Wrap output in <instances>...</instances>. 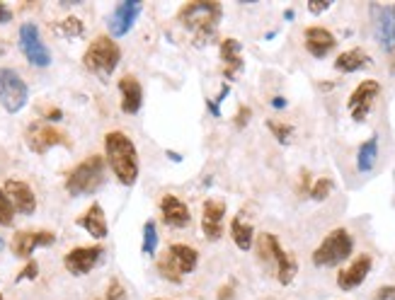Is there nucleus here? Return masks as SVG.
I'll list each match as a JSON object with an SVG mask.
<instances>
[{"mask_svg":"<svg viewBox=\"0 0 395 300\" xmlns=\"http://www.w3.org/2000/svg\"><path fill=\"white\" fill-rule=\"evenodd\" d=\"M29 100V88L18 71L13 68H0V107L8 114H18Z\"/></svg>","mask_w":395,"mask_h":300,"instance_id":"obj_8","label":"nucleus"},{"mask_svg":"<svg viewBox=\"0 0 395 300\" xmlns=\"http://www.w3.org/2000/svg\"><path fill=\"white\" fill-rule=\"evenodd\" d=\"M76 223L80 225V228L88 230L93 238H98V240L107 238V218H105V211H102L100 203H93V206H90Z\"/></svg>","mask_w":395,"mask_h":300,"instance_id":"obj_22","label":"nucleus"},{"mask_svg":"<svg viewBox=\"0 0 395 300\" xmlns=\"http://www.w3.org/2000/svg\"><path fill=\"white\" fill-rule=\"evenodd\" d=\"M13 221H15V208L8 196H5V191L0 189V225H13Z\"/></svg>","mask_w":395,"mask_h":300,"instance_id":"obj_29","label":"nucleus"},{"mask_svg":"<svg viewBox=\"0 0 395 300\" xmlns=\"http://www.w3.org/2000/svg\"><path fill=\"white\" fill-rule=\"evenodd\" d=\"M248 119H250V109H248V107H240V109H238L236 126H238V128H243L245 124H248Z\"/></svg>","mask_w":395,"mask_h":300,"instance_id":"obj_35","label":"nucleus"},{"mask_svg":"<svg viewBox=\"0 0 395 300\" xmlns=\"http://www.w3.org/2000/svg\"><path fill=\"white\" fill-rule=\"evenodd\" d=\"M267 128H269L272 133H274V138L279 143H289L291 141V133L293 128L289 124H279V121H267Z\"/></svg>","mask_w":395,"mask_h":300,"instance_id":"obj_30","label":"nucleus"},{"mask_svg":"<svg viewBox=\"0 0 395 300\" xmlns=\"http://www.w3.org/2000/svg\"><path fill=\"white\" fill-rule=\"evenodd\" d=\"M330 8V3H308V10L311 13H325Z\"/></svg>","mask_w":395,"mask_h":300,"instance_id":"obj_37","label":"nucleus"},{"mask_svg":"<svg viewBox=\"0 0 395 300\" xmlns=\"http://www.w3.org/2000/svg\"><path fill=\"white\" fill-rule=\"evenodd\" d=\"M0 250H3V238H0Z\"/></svg>","mask_w":395,"mask_h":300,"instance_id":"obj_40","label":"nucleus"},{"mask_svg":"<svg viewBox=\"0 0 395 300\" xmlns=\"http://www.w3.org/2000/svg\"><path fill=\"white\" fill-rule=\"evenodd\" d=\"M366 63H369V56H366L364 49H352V51L340 53L337 61H335V68H337L340 73H354V71H361Z\"/></svg>","mask_w":395,"mask_h":300,"instance_id":"obj_24","label":"nucleus"},{"mask_svg":"<svg viewBox=\"0 0 395 300\" xmlns=\"http://www.w3.org/2000/svg\"><path fill=\"white\" fill-rule=\"evenodd\" d=\"M53 243H56V235L51 230H20L13 238V254L27 259L36 247H49Z\"/></svg>","mask_w":395,"mask_h":300,"instance_id":"obj_12","label":"nucleus"},{"mask_svg":"<svg viewBox=\"0 0 395 300\" xmlns=\"http://www.w3.org/2000/svg\"><path fill=\"white\" fill-rule=\"evenodd\" d=\"M221 58L226 63V78H236V73L243 68V56H240V41L226 39L221 41Z\"/></svg>","mask_w":395,"mask_h":300,"instance_id":"obj_23","label":"nucleus"},{"mask_svg":"<svg viewBox=\"0 0 395 300\" xmlns=\"http://www.w3.org/2000/svg\"><path fill=\"white\" fill-rule=\"evenodd\" d=\"M13 20V13H10L8 8H5L3 3H0V25H5V22H10Z\"/></svg>","mask_w":395,"mask_h":300,"instance_id":"obj_36","label":"nucleus"},{"mask_svg":"<svg viewBox=\"0 0 395 300\" xmlns=\"http://www.w3.org/2000/svg\"><path fill=\"white\" fill-rule=\"evenodd\" d=\"M58 32H63L66 36H80L85 32V27L78 18H66L61 25H58Z\"/></svg>","mask_w":395,"mask_h":300,"instance_id":"obj_31","label":"nucleus"},{"mask_svg":"<svg viewBox=\"0 0 395 300\" xmlns=\"http://www.w3.org/2000/svg\"><path fill=\"white\" fill-rule=\"evenodd\" d=\"M100 257H102V247H100V245H93V247H76L63 257V264H66L68 274L85 276L95 269V264L100 261Z\"/></svg>","mask_w":395,"mask_h":300,"instance_id":"obj_13","label":"nucleus"},{"mask_svg":"<svg viewBox=\"0 0 395 300\" xmlns=\"http://www.w3.org/2000/svg\"><path fill=\"white\" fill-rule=\"evenodd\" d=\"M5 49H8V46H5V44H3V41H0V53H3Z\"/></svg>","mask_w":395,"mask_h":300,"instance_id":"obj_39","label":"nucleus"},{"mask_svg":"<svg viewBox=\"0 0 395 300\" xmlns=\"http://www.w3.org/2000/svg\"><path fill=\"white\" fill-rule=\"evenodd\" d=\"M199 264V252L189 245H173L168 254L158 261V274L173 283H180L182 276L192 274Z\"/></svg>","mask_w":395,"mask_h":300,"instance_id":"obj_6","label":"nucleus"},{"mask_svg":"<svg viewBox=\"0 0 395 300\" xmlns=\"http://www.w3.org/2000/svg\"><path fill=\"white\" fill-rule=\"evenodd\" d=\"M272 104H274L276 109H281V107H286V100L284 97H274V100H272Z\"/></svg>","mask_w":395,"mask_h":300,"instance_id":"obj_38","label":"nucleus"},{"mask_svg":"<svg viewBox=\"0 0 395 300\" xmlns=\"http://www.w3.org/2000/svg\"><path fill=\"white\" fill-rule=\"evenodd\" d=\"M160 216H163V221L168 225H173V228H187L192 223V213L187 208V203L180 201L173 194H165L160 199Z\"/></svg>","mask_w":395,"mask_h":300,"instance_id":"obj_18","label":"nucleus"},{"mask_svg":"<svg viewBox=\"0 0 395 300\" xmlns=\"http://www.w3.org/2000/svg\"><path fill=\"white\" fill-rule=\"evenodd\" d=\"M303 36H306V49L311 51V56H316V58L328 56V53L335 49V44H337V39L333 36V32L325 29V27H308Z\"/></svg>","mask_w":395,"mask_h":300,"instance_id":"obj_20","label":"nucleus"},{"mask_svg":"<svg viewBox=\"0 0 395 300\" xmlns=\"http://www.w3.org/2000/svg\"><path fill=\"white\" fill-rule=\"evenodd\" d=\"M257 250H260V259H262L265 264L276 266V281L284 283V286H289V283L293 281V276H296V271H298V264L291 254H286V252L281 250L279 240L269 233L260 235Z\"/></svg>","mask_w":395,"mask_h":300,"instance_id":"obj_5","label":"nucleus"},{"mask_svg":"<svg viewBox=\"0 0 395 300\" xmlns=\"http://www.w3.org/2000/svg\"><path fill=\"white\" fill-rule=\"evenodd\" d=\"M36 274H39V264H36V261H29V264H27L25 269L18 274V281H25V278H36Z\"/></svg>","mask_w":395,"mask_h":300,"instance_id":"obj_33","label":"nucleus"},{"mask_svg":"<svg viewBox=\"0 0 395 300\" xmlns=\"http://www.w3.org/2000/svg\"><path fill=\"white\" fill-rule=\"evenodd\" d=\"M373 300H395V286H383Z\"/></svg>","mask_w":395,"mask_h":300,"instance_id":"obj_34","label":"nucleus"},{"mask_svg":"<svg viewBox=\"0 0 395 300\" xmlns=\"http://www.w3.org/2000/svg\"><path fill=\"white\" fill-rule=\"evenodd\" d=\"M156 247H158V230H156V223L148 221L146 225H143V245H141V250H143V254H153Z\"/></svg>","mask_w":395,"mask_h":300,"instance_id":"obj_27","label":"nucleus"},{"mask_svg":"<svg viewBox=\"0 0 395 300\" xmlns=\"http://www.w3.org/2000/svg\"><path fill=\"white\" fill-rule=\"evenodd\" d=\"M376 160H378V138L371 136L366 143H361L359 153H356V170L359 172H371L376 168Z\"/></svg>","mask_w":395,"mask_h":300,"instance_id":"obj_25","label":"nucleus"},{"mask_svg":"<svg viewBox=\"0 0 395 300\" xmlns=\"http://www.w3.org/2000/svg\"><path fill=\"white\" fill-rule=\"evenodd\" d=\"M20 49H22L25 58L36 68H46L51 63V53L46 49V44L39 36V27L25 22L20 27Z\"/></svg>","mask_w":395,"mask_h":300,"instance_id":"obj_9","label":"nucleus"},{"mask_svg":"<svg viewBox=\"0 0 395 300\" xmlns=\"http://www.w3.org/2000/svg\"><path fill=\"white\" fill-rule=\"evenodd\" d=\"M105 182V160L100 155L83 160L80 165L68 172L66 177V189L71 196H83V194H93L102 186Z\"/></svg>","mask_w":395,"mask_h":300,"instance_id":"obj_3","label":"nucleus"},{"mask_svg":"<svg viewBox=\"0 0 395 300\" xmlns=\"http://www.w3.org/2000/svg\"><path fill=\"white\" fill-rule=\"evenodd\" d=\"M354 250V240L347 233L344 228H337L318 245V250L313 252V264L316 266H335L342 264L347 257Z\"/></svg>","mask_w":395,"mask_h":300,"instance_id":"obj_7","label":"nucleus"},{"mask_svg":"<svg viewBox=\"0 0 395 300\" xmlns=\"http://www.w3.org/2000/svg\"><path fill=\"white\" fill-rule=\"evenodd\" d=\"M156 300H160V298H156Z\"/></svg>","mask_w":395,"mask_h":300,"instance_id":"obj_42","label":"nucleus"},{"mask_svg":"<svg viewBox=\"0 0 395 300\" xmlns=\"http://www.w3.org/2000/svg\"><path fill=\"white\" fill-rule=\"evenodd\" d=\"M221 3H187L178 13L180 22H182L192 34L196 36V44H204L216 34V27L221 22Z\"/></svg>","mask_w":395,"mask_h":300,"instance_id":"obj_2","label":"nucleus"},{"mask_svg":"<svg viewBox=\"0 0 395 300\" xmlns=\"http://www.w3.org/2000/svg\"><path fill=\"white\" fill-rule=\"evenodd\" d=\"M231 235L238 250H250L253 247V225L243 223V218H233L231 221Z\"/></svg>","mask_w":395,"mask_h":300,"instance_id":"obj_26","label":"nucleus"},{"mask_svg":"<svg viewBox=\"0 0 395 300\" xmlns=\"http://www.w3.org/2000/svg\"><path fill=\"white\" fill-rule=\"evenodd\" d=\"M124 296H126L124 288H121V283L114 278V281L109 283V288H107V300H124Z\"/></svg>","mask_w":395,"mask_h":300,"instance_id":"obj_32","label":"nucleus"},{"mask_svg":"<svg viewBox=\"0 0 395 300\" xmlns=\"http://www.w3.org/2000/svg\"><path fill=\"white\" fill-rule=\"evenodd\" d=\"M5 196L13 203L15 211L25 213V216H32V213L36 211V196L34 191H32V186L27 184V182H20V179H8L5 182Z\"/></svg>","mask_w":395,"mask_h":300,"instance_id":"obj_15","label":"nucleus"},{"mask_svg":"<svg viewBox=\"0 0 395 300\" xmlns=\"http://www.w3.org/2000/svg\"><path fill=\"white\" fill-rule=\"evenodd\" d=\"M378 95H381V85H378L376 80H364V83L354 88V93H352L349 104L347 107H349V114L356 124L366 121V116H369V111H371V107Z\"/></svg>","mask_w":395,"mask_h":300,"instance_id":"obj_11","label":"nucleus"},{"mask_svg":"<svg viewBox=\"0 0 395 300\" xmlns=\"http://www.w3.org/2000/svg\"><path fill=\"white\" fill-rule=\"evenodd\" d=\"M0 300H5V298H3V296H0Z\"/></svg>","mask_w":395,"mask_h":300,"instance_id":"obj_41","label":"nucleus"},{"mask_svg":"<svg viewBox=\"0 0 395 300\" xmlns=\"http://www.w3.org/2000/svg\"><path fill=\"white\" fill-rule=\"evenodd\" d=\"M119 61H121V49L116 46V41L112 36H98L83 56L85 68L90 73L100 75V78H107V75L114 73Z\"/></svg>","mask_w":395,"mask_h":300,"instance_id":"obj_4","label":"nucleus"},{"mask_svg":"<svg viewBox=\"0 0 395 300\" xmlns=\"http://www.w3.org/2000/svg\"><path fill=\"white\" fill-rule=\"evenodd\" d=\"M223 216H226V203L216 201V199L204 201V211H201V230H204L206 240H221Z\"/></svg>","mask_w":395,"mask_h":300,"instance_id":"obj_16","label":"nucleus"},{"mask_svg":"<svg viewBox=\"0 0 395 300\" xmlns=\"http://www.w3.org/2000/svg\"><path fill=\"white\" fill-rule=\"evenodd\" d=\"M376 39L383 49L391 51L395 44V5H383L376 15Z\"/></svg>","mask_w":395,"mask_h":300,"instance_id":"obj_21","label":"nucleus"},{"mask_svg":"<svg viewBox=\"0 0 395 300\" xmlns=\"http://www.w3.org/2000/svg\"><path fill=\"white\" fill-rule=\"evenodd\" d=\"M371 257L369 254H361V257H356L354 261H352L347 269H342L337 274V286L342 288V291H352V288H356V286H361L364 283V278L369 276V271H371Z\"/></svg>","mask_w":395,"mask_h":300,"instance_id":"obj_17","label":"nucleus"},{"mask_svg":"<svg viewBox=\"0 0 395 300\" xmlns=\"http://www.w3.org/2000/svg\"><path fill=\"white\" fill-rule=\"evenodd\" d=\"M141 10H143V3H138V0H124V3L116 5L109 18L112 36H124L126 32L136 25V18L141 15Z\"/></svg>","mask_w":395,"mask_h":300,"instance_id":"obj_14","label":"nucleus"},{"mask_svg":"<svg viewBox=\"0 0 395 300\" xmlns=\"http://www.w3.org/2000/svg\"><path fill=\"white\" fill-rule=\"evenodd\" d=\"M105 153L109 168L124 186H133L138 179V153L124 131H109L105 136Z\"/></svg>","mask_w":395,"mask_h":300,"instance_id":"obj_1","label":"nucleus"},{"mask_svg":"<svg viewBox=\"0 0 395 300\" xmlns=\"http://www.w3.org/2000/svg\"><path fill=\"white\" fill-rule=\"evenodd\" d=\"M25 141L32 153H39V155H44L46 150H51L53 146H68V138L63 136L58 128L44 124V121H36V124H32L27 128Z\"/></svg>","mask_w":395,"mask_h":300,"instance_id":"obj_10","label":"nucleus"},{"mask_svg":"<svg viewBox=\"0 0 395 300\" xmlns=\"http://www.w3.org/2000/svg\"><path fill=\"white\" fill-rule=\"evenodd\" d=\"M119 95H121V111L124 114H138V109L143 104V88L136 75L126 73L119 80Z\"/></svg>","mask_w":395,"mask_h":300,"instance_id":"obj_19","label":"nucleus"},{"mask_svg":"<svg viewBox=\"0 0 395 300\" xmlns=\"http://www.w3.org/2000/svg\"><path fill=\"white\" fill-rule=\"evenodd\" d=\"M335 189V184H333V179H328V177H323V179H318L316 184H313V189H311V199H316V201H325L330 196V191Z\"/></svg>","mask_w":395,"mask_h":300,"instance_id":"obj_28","label":"nucleus"}]
</instances>
